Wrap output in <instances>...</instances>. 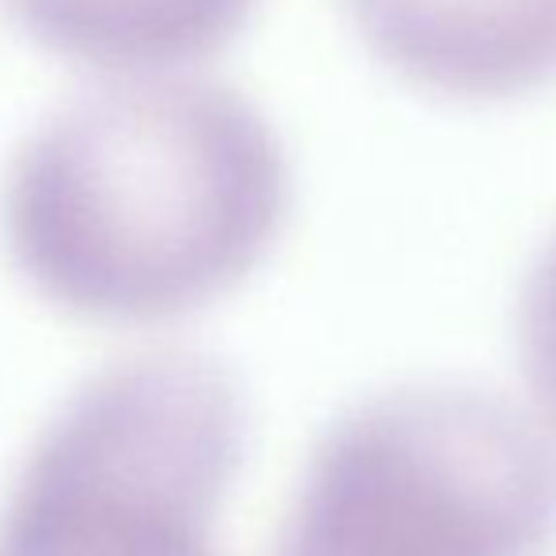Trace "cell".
<instances>
[{"mask_svg":"<svg viewBox=\"0 0 556 556\" xmlns=\"http://www.w3.org/2000/svg\"><path fill=\"white\" fill-rule=\"evenodd\" d=\"M292 170L269 117L190 73L111 76L23 137L4 247L46 303L114 326L175 323L269 257Z\"/></svg>","mask_w":556,"mask_h":556,"instance_id":"6da1fadb","label":"cell"},{"mask_svg":"<svg viewBox=\"0 0 556 556\" xmlns=\"http://www.w3.org/2000/svg\"><path fill=\"white\" fill-rule=\"evenodd\" d=\"M242 451L247 405L216 359H117L30 446L0 515V556H220L213 522Z\"/></svg>","mask_w":556,"mask_h":556,"instance_id":"7a4b0ae2","label":"cell"},{"mask_svg":"<svg viewBox=\"0 0 556 556\" xmlns=\"http://www.w3.org/2000/svg\"><path fill=\"white\" fill-rule=\"evenodd\" d=\"M556 446L477 387H402L318 443L277 556H545Z\"/></svg>","mask_w":556,"mask_h":556,"instance_id":"3957f363","label":"cell"},{"mask_svg":"<svg viewBox=\"0 0 556 556\" xmlns=\"http://www.w3.org/2000/svg\"><path fill=\"white\" fill-rule=\"evenodd\" d=\"M405 84L454 103H511L556 84V0H341Z\"/></svg>","mask_w":556,"mask_h":556,"instance_id":"277c9868","label":"cell"},{"mask_svg":"<svg viewBox=\"0 0 556 556\" xmlns=\"http://www.w3.org/2000/svg\"><path fill=\"white\" fill-rule=\"evenodd\" d=\"M53 58L111 76L190 73L216 58L262 0H8Z\"/></svg>","mask_w":556,"mask_h":556,"instance_id":"5b68a950","label":"cell"},{"mask_svg":"<svg viewBox=\"0 0 556 556\" xmlns=\"http://www.w3.org/2000/svg\"><path fill=\"white\" fill-rule=\"evenodd\" d=\"M519 352L530 390L556 420V235L538 254L519 295Z\"/></svg>","mask_w":556,"mask_h":556,"instance_id":"8992f818","label":"cell"}]
</instances>
